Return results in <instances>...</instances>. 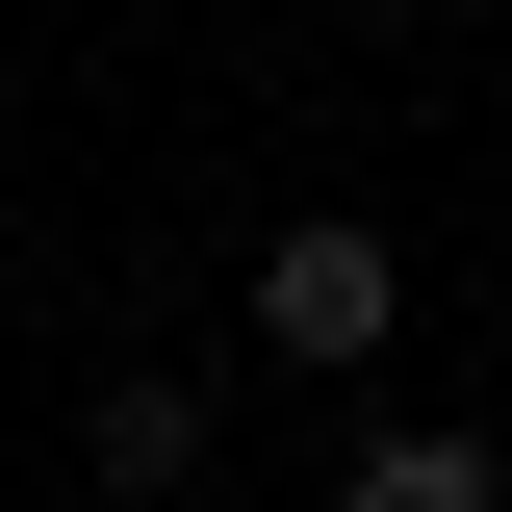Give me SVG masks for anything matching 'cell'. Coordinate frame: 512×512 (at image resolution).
<instances>
[{
  "label": "cell",
  "mask_w": 512,
  "mask_h": 512,
  "mask_svg": "<svg viewBox=\"0 0 512 512\" xmlns=\"http://www.w3.org/2000/svg\"><path fill=\"white\" fill-rule=\"evenodd\" d=\"M384 333H410V256H384L359 205H308V231H256V359H308V384H359Z\"/></svg>",
  "instance_id": "obj_1"
},
{
  "label": "cell",
  "mask_w": 512,
  "mask_h": 512,
  "mask_svg": "<svg viewBox=\"0 0 512 512\" xmlns=\"http://www.w3.org/2000/svg\"><path fill=\"white\" fill-rule=\"evenodd\" d=\"M77 487H103V512H180V487H205V384H180V359H128L103 410H77Z\"/></svg>",
  "instance_id": "obj_2"
},
{
  "label": "cell",
  "mask_w": 512,
  "mask_h": 512,
  "mask_svg": "<svg viewBox=\"0 0 512 512\" xmlns=\"http://www.w3.org/2000/svg\"><path fill=\"white\" fill-rule=\"evenodd\" d=\"M333 512H512V436L410 410V436H359V461H333Z\"/></svg>",
  "instance_id": "obj_3"
}]
</instances>
